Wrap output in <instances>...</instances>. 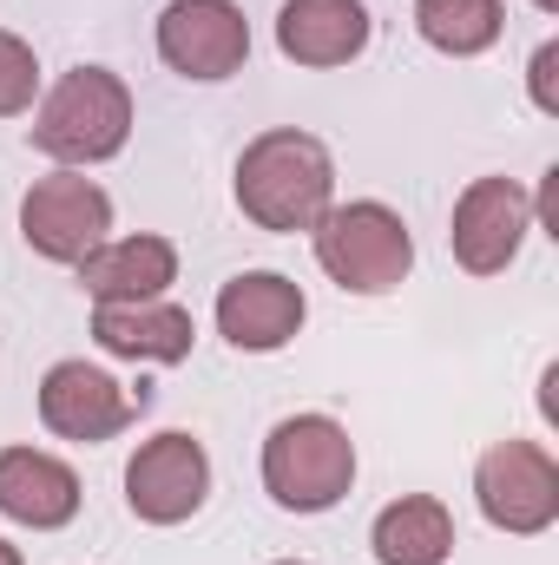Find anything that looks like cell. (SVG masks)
Instances as JSON below:
<instances>
[{
	"mask_svg": "<svg viewBox=\"0 0 559 565\" xmlns=\"http://www.w3.org/2000/svg\"><path fill=\"white\" fill-rule=\"evenodd\" d=\"M303 316H309L303 289L289 277H277V270H244V277H231L218 289V335L231 349H244V355L283 349L303 329Z\"/></svg>",
	"mask_w": 559,
	"mask_h": 565,
	"instance_id": "8fae6325",
	"label": "cell"
},
{
	"mask_svg": "<svg viewBox=\"0 0 559 565\" xmlns=\"http://www.w3.org/2000/svg\"><path fill=\"white\" fill-rule=\"evenodd\" d=\"M369 546L382 565H447L454 553V513L434 493H402L376 513Z\"/></svg>",
	"mask_w": 559,
	"mask_h": 565,
	"instance_id": "2e32d148",
	"label": "cell"
},
{
	"mask_svg": "<svg viewBox=\"0 0 559 565\" xmlns=\"http://www.w3.org/2000/svg\"><path fill=\"white\" fill-rule=\"evenodd\" d=\"M316 244V264L329 270V282L356 289V296H389L402 289V277L415 270V237L409 224L376 204V198H356V204H329L309 231Z\"/></svg>",
	"mask_w": 559,
	"mask_h": 565,
	"instance_id": "3957f363",
	"label": "cell"
},
{
	"mask_svg": "<svg viewBox=\"0 0 559 565\" xmlns=\"http://www.w3.org/2000/svg\"><path fill=\"white\" fill-rule=\"evenodd\" d=\"M0 565H20V553H13V546H7V540H0Z\"/></svg>",
	"mask_w": 559,
	"mask_h": 565,
	"instance_id": "ffe728a7",
	"label": "cell"
},
{
	"mask_svg": "<svg viewBox=\"0 0 559 565\" xmlns=\"http://www.w3.org/2000/svg\"><path fill=\"white\" fill-rule=\"evenodd\" d=\"M80 282H86V296L93 302H158L171 282H178V250H171V237H106L86 264H73Z\"/></svg>",
	"mask_w": 559,
	"mask_h": 565,
	"instance_id": "5bb4252c",
	"label": "cell"
},
{
	"mask_svg": "<svg viewBox=\"0 0 559 565\" xmlns=\"http://www.w3.org/2000/svg\"><path fill=\"white\" fill-rule=\"evenodd\" d=\"M534 231V198L514 184V178H474L461 198H454V224H447V244H454V264L467 277H500L520 244Z\"/></svg>",
	"mask_w": 559,
	"mask_h": 565,
	"instance_id": "52a82bcc",
	"label": "cell"
},
{
	"mask_svg": "<svg viewBox=\"0 0 559 565\" xmlns=\"http://www.w3.org/2000/svg\"><path fill=\"white\" fill-rule=\"evenodd\" d=\"M139 408L145 402H133V395H126L106 369H93V362H53L46 382H40V422H46V434L80 440V447H99V440L126 434Z\"/></svg>",
	"mask_w": 559,
	"mask_h": 565,
	"instance_id": "30bf717a",
	"label": "cell"
},
{
	"mask_svg": "<svg viewBox=\"0 0 559 565\" xmlns=\"http://www.w3.org/2000/svg\"><path fill=\"white\" fill-rule=\"evenodd\" d=\"M474 500L500 533H547L559 520V460L540 440H494L474 467Z\"/></svg>",
	"mask_w": 559,
	"mask_h": 565,
	"instance_id": "8992f818",
	"label": "cell"
},
{
	"mask_svg": "<svg viewBox=\"0 0 559 565\" xmlns=\"http://www.w3.org/2000/svg\"><path fill=\"white\" fill-rule=\"evenodd\" d=\"M277 565H303V559H277Z\"/></svg>",
	"mask_w": 559,
	"mask_h": 565,
	"instance_id": "7402d4cb",
	"label": "cell"
},
{
	"mask_svg": "<svg viewBox=\"0 0 559 565\" xmlns=\"http://www.w3.org/2000/svg\"><path fill=\"white\" fill-rule=\"evenodd\" d=\"M336 198V158L329 145L277 126V132H257L238 158V211L257 224V231H316V217L329 211Z\"/></svg>",
	"mask_w": 559,
	"mask_h": 565,
	"instance_id": "6da1fadb",
	"label": "cell"
},
{
	"mask_svg": "<svg viewBox=\"0 0 559 565\" xmlns=\"http://www.w3.org/2000/svg\"><path fill=\"white\" fill-rule=\"evenodd\" d=\"M33 93H40V60H33V46H27L20 33L0 26V119L27 113Z\"/></svg>",
	"mask_w": 559,
	"mask_h": 565,
	"instance_id": "ac0fdd59",
	"label": "cell"
},
{
	"mask_svg": "<svg viewBox=\"0 0 559 565\" xmlns=\"http://www.w3.org/2000/svg\"><path fill=\"white\" fill-rule=\"evenodd\" d=\"M158 60L184 79H231L251 60V20L238 0H171L158 13Z\"/></svg>",
	"mask_w": 559,
	"mask_h": 565,
	"instance_id": "ba28073f",
	"label": "cell"
},
{
	"mask_svg": "<svg viewBox=\"0 0 559 565\" xmlns=\"http://www.w3.org/2000/svg\"><path fill=\"white\" fill-rule=\"evenodd\" d=\"M527 73H534V106H540L547 119H559V93H553V73H559V40H547V46L534 53V66H527Z\"/></svg>",
	"mask_w": 559,
	"mask_h": 565,
	"instance_id": "d6986e66",
	"label": "cell"
},
{
	"mask_svg": "<svg viewBox=\"0 0 559 565\" xmlns=\"http://www.w3.org/2000/svg\"><path fill=\"white\" fill-rule=\"evenodd\" d=\"M264 487L283 513H329L356 487V440L329 415H289L264 440Z\"/></svg>",
	"mask_w": 559,
	"mask_h": 565,
	"instance_id": "277c9868",
	"label": "cell"
},
{
	"mask_svg": "<svg viewBox=\"0 0 559 565\" xmlns=\"http://www.w3.org/2000/svg\"><path fill=\"white\" fill-rule=\"evenodd\" d=\"M534 7H540V13H559V0H534Z\"/></svg>",
	"mask_w": 559,
	"mask_h": 565,
	"instance_id": "44dd1931",
	"label": "cell"
},
{
	"mask_svg": "<svg viewBox=\"0 0 559 565\" xmlns=\"http://www.w3.org/2000/svg\"><path fill=\"white\" fill-rule=\"evenodd\" d=\"M415 26L434 53H454V60H474L500 40L507 26V7L500 0H415Z\"/></svg>",
	"mask_w": 559,
	"mask_h": 565,
	"instance_id": "e0dca14e",
	"label": "cell"
},
{
	"mask_svg": "<svg viewBox=\"0 0 559 565\" xmlns=\"http://www.w3.org/2000/svg\"><path fill=\"white\" fill-rule=\"evenodd\" d=\"M93 342L106 355H119V362H158V369H171V362L191 355L198 322L178 302H99L93 309Z\"/></svg>",
	"mask_w": 559,
	"mask_h": 565,
	"instance_id": "4fadbf2b",
	"label": "cell"
},
{
	"mask_svg": "<svg viewBox=\"0 0 559 565\" xmlns=\"http://www.w3.org/2000/svg\"><path fill=\"white\" fill-rule=\"evenodd\" d=\"M106 231H113V198L80 171L33 178L20 198V237L46 264H86L106 244Z\"/></svg>",
	"mask_w": 559,
	"mask_h": 565,
	"instance_id": "5b68a950",
	"label": "cell"
},
{
	"mask_svg": "<svg viewBox=\"0 0 559 565\" xmlns=\"http://www.w3.org/2000/svg\"><path fill=\"white\" fill-rule=\"evenodd\" d=\"M211 493V460L191 434H151L139 454L126 460V507L139 513L145 526H178L204 507Z\"/></svg>",
	"mask_w": 559,
	"mask_h": 565,
	"instance_id": "9c48e42d",
	"label": "cell"
},
{
	"mask_svg": "<svg viewBox=\"0 0 559 565\" xmlns=\"http://www.w3.org/2000/svg\"><path fill=\"white\" fill-rule=\"evenodd\" d=\"M0 513L33 533H60L80 513V473L40 447H0Z\"/></svg>",
	"mask_w": 559,
	"mask_h": 565,
	"instance_id": "7c38bea8",
	"label": "cell"
},
{
	"mask_svg": "<svg viewBox=\"0 0 559 565\" xmlns=\"http://www.w3.org/2000/svg\"><path fill=\"white\" fill-rule=\"evenodd\" d=\"M277 46L296 66H349L369 46V7L362 0H283Z\"/></svg>",
	"mask_w": 559,
	"mask_h": 565,
	"instance_id": "9a60e30c",
	"label": "cell"
},
{
	"mask_svg": "<svg viewBox=\"0 0 559 565\" xmlns=\"http://www.w3.org/2000/svg\"><path fill=\"white\" fill-rule=\"evenodd\" d=\"M133 139V93L106 66H73L33 113V151L53 164H106Z\"/></svg>",
	"mask_w": 559,
	"mask_h": 565,
	"instance_id": "7a4b0ae2",
	"label": "cell"
}]
</instances>
